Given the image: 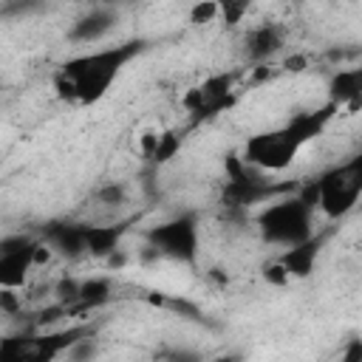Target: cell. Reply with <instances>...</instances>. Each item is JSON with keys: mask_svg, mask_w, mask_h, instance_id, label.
<instances>
[{"mask_svg": "<svg viewBox=\"0 0 362 362\" xmlns=\"http://www.w3.org/2000/svg\"><path fill=\"white\" fill-rule=\"evenodd\" d=\"M0 308H6V311H14V308H17V297H14V291L0 288Z\"/></svg>", "mask_w": 362, "mask_h": 362, "instance_id": "cb8c5ba5", "label": "cell"}, {"mask_svg": "<svg viewBox=\"0 0 362 362\" xmlns=\"http://www.w3.org/2000/svg\"><path fill=\"white\" fill-rule=\"evenodd\" d=\"M85 232H88V223H74V221H51L45 229H42V243L62 255V257H82L88 255V246H85Z\"/></svg>", "mask_w": 362, "mask_h": 362, "instance_id": "30bf717a", "label": "cell"}, {"mask_svg": "<svg viewBox=\"0 0 362 362\" xmlns=\"http://www.w3.org/2000/svg\"><path fill=\"white\" fill-rule=\"evenodd\" d=\"M308 189L314 195V206H320L328 218H345L362 195V158H351L320 173Z\"/></svg>", "mask_w": 362, "mask_h": 362, "instance_id": "277c9868", "label": "cell"}, {"mask_svg": "<svg viewBox=\"0 0 362 362\" xmlns=\"http://www.w3.org/2000/svg\"><path fill=\"white\" fill-rule=\"evenodd\" d=\"M322 243H325V238H322V235H311L308 240H303V243H297V246L286 249V252L277 257V260H280V266L286 269L288 280H305V277L314 272Z\"/></svg>", "mask_w": 362, "mask_h": 362, "instance_id": "7c38bea8", "label": "cell"}, {"mask_svg": "<svg viewBox=\"0 0 362 362\" xmlns=\"http://www.w3.org/2000/svg\"><path fill=\"white\" fill-rule=\"evenodd\" d=\"M156 359H158V362H206L195 348H178V345L158 351Z\"/></svg>", "mask_w": 362, "mask_h": 362, "instance_id": "ac0fdd59", "label": "cell"}, {"mask_svg": "<svg viewBox=\"0 0 362 362\" xmlns=\"http://www.w3.org/2000/svg\"><path fill=\"white\" fill-rule=\"evenodd\" d=\"M54 294H57V303L65 308V305H76V294H79V280L74 277H62L57 286H54Z\"/></svg>", "mask_w": 362, "mask_h": 362, "instance_id": "d6986e66", "label": "cell"}, {"mask_svg": "<svg viewBox=\"0 0 362 362\" xmlns=\"http://www.w3.org/2000/svg\"><path fill=\"white\" fill-rule=\"evenodd\" d=\"M314 195L311 189L305 187L297 198H283V201H274L269 204L260 215H257V229H260V238L266 243H274V246H297L303 240H308L314 235L311 229V221H314Z\"/></svg>", "mask_w": 362, "mask_h": 362, "instance_id": "3957f363", "label": "cell"}, {"mask_svg": "<svg viewBox=\"0 0 362 362\" xmlns=\"http://www.w3.org/2000/svg\"><path fill=\"white\" fill-rule=\"evenodd\" d=\"M243 11H246V6H243V3H238V6H232V3H226V6H221V17H223L226 23H238Z\"/></svg>", "mask_w": 362, "mask_h": 362, "instance_id": "603a6c76", "label": "cell"}, {"mask_svg": "<svg viewBox=\"0 0 362 362\" xmlns=\"http://www.w3.org/2000/svg\"><path fill=\"white\" fill-rule=\"evenodd\" d=\"M178 147H181V136H178L175 130L158 133L156 147H153V153H150V161H153V164H167V161L178 153Z\"/></svg>", "mask_w": 362, "mask_h": 362, "instance_id": "2e32d148", "label": "cell"}, {"mask_svg": "<svg viewBox=\"0 0 362 362\" xmlns=\"http://www.w3.org/2000/svg\"><path fill=\"white\" fill-rule=\"evenodd\" d=\"M144 51V40H127L107 48H93L65 59L54 71V90L62 102L71 105H93L99 102L110 85L119 79L122 68Z\"/></svg>", "mask_w": 362, "mask_h": 362, "instance_id": "6da1fadb", "label": "cell"}, {"mask_svg": "<svg viewBox=\"0 0 362 362\" xmlns=\"http://www.w3.org/2000/svg\"><path fill=\"white\" fill-rule=\"evenodd\" d=\"M122 235H124V223H116V226H93V223H88V232H85L88 255L113 257V252H119Z\"/></svg>", "mask_w": 362, "mask_h": 362, "instance_id": "5bb4252c", "label": "cell"}, {"mask_svg": "<svg viewBox=\"0 0 362 362\" xmlns=\"http://www.w3.org/2000/svg\"><path fill=\"white\" fill-rule=\"evenodd\" d=\"M93 334L90 325H74L62 331H23L0 339V362H57L76 339Z\"/></svg>", "mask_w": 362, "mask_h": 362, "instance_id": "5b68a950", "label": "cell"}, {"mask_svg": "<svg viewBox=\"0 0 362 362\" xmlns=\"http://www.w3.org/2000/svg\"><path fill=\"white\" fill-rule=\"evenodd\" d=\"M144 240H147V249H153L158 257H167L175 263H195L201 252L198 221L189 212L150 226L144 232Z\"/></svg>", "mask_w": 362, "mask_h": 362, "instance_id": "8992f818", "label": "cell"}, {"mask_svg": "<svg viewBox=\"0 0 362 362\" xmlns=\"http://www.w3.org/2000/svg\"><path fill=\"white\" fill-rule=\"evenodd\" d=\"M65 354H68V359H71V362H93V359H96V354H99V342L93 339V334H88V337L76 339Z\"/></svg>", "mask_w": 362, "mask_h": 362, "instance_id": "e0dca14e", "label": "cell"}, {"mask_svg": "<svg viewBox=\"0 0 362 362\" xmlns=\"http://www.w3.org/2000/svg\"><path fill=\"white\" fill-rule=\"evenodd\" d=\"M218 14H221V3L204 0V3H195L189 8V23H212Z\"/></svg>", "mask_w": 362, "mask_h": 362, "instance_id": "44dd1931", "label": "cell"}, {"mask_svg": "<svg viewBox=\"0 0 362 362\" xmlns=\"http://www.w3.org/2000/svg\"><path fill=\"white\" fill-rule=\"evenodd\" d=\"M286 45V31L277 25V23H260V25H252L243 37V54L246 59L252 62H266L272 59L280 48Z\"/></svg>", "mask_w": 362, "mask_h": 362, "instance_id": "8fae6325", "label": "cell"}, {"mask_svg": "<svg viewBox=\"0 0 362 362\" xmlns=\"http://www.w3.org/2000/svg\"><path fill=\"white\" fill-rule=\"evenodd\" d=\"M232 82H235L232 74H215V76H209L204 85H198V88L189 90V96L184 99L187 110L195 119H201V116H215L218 110L229 107L232 105Z\"/></svg>", "mask_w": 362, "mask_h": 362, "instance_id": "ba28073f", "label": "cell"}, {"mask_svg": "<svg viewBox=\"0 0 362 362\" xmlns=\"http://www.w3.org/2000/svg\"><path fill=\"white\" fill-rule=\"evenodd\" d=\"M116 23H119V11L113 6H93L74 20V25L68 28V40L76 45H93L105 40L116 28Z\"/></svg>", "mask_w": 362, "mask_h": 362, "instance_id": "9c48e42d", "label": "cell"}, {"mask_svg": "<svg viewBox=\"0 0 362 362\" xmlns=\"http://www.w3.org/2000/svg\"><path fill=\"white\" fill-rule=\"evenodd\" d=\"M334 113H337V107L328 102L320 110H308V113L291 116L286 124H280L274 130H263L257 136H249V141L243 144V156H240L243 164L266 170V173H280V170L291 167L297 153L317 133H322V127L331 122Z\"/></svg>", "mask_w": 362, "mask_h": 362, "instance_id": "7a4b0ae2", "label": "cell"}, {"mask_svg": "<svg viewBox=\"0 0 362 362\" xmlns=\"http://www.w3.org/2000/svg\"><path fill=\"white\" fill-rule=\"evenodd\" d=\"M212 362H240V356H238V354H229V356H218V359H212Z\"/></svg>", "mask_w": 362, "mask_h": 362, "instance_id": "d4e9b609", "label": "cell"}, {"mask_svg": "<svg viewBox=\"0 0 362 362\" xmlns=\"http://www.w3.org/2000/svg\"><path fill=\"white\" fill-rule=\"evenodd\" d=\"M328 96H331V105L339 110V107H356L359 105V96H362V71L359 68H348V71H337L331 76V85H328Z\"/></svg>", "mask_w": 362, "mask_h": 362, "instance_id": "4fadbf2b", "label": "cell"}, {"mask_svg": "<svg viewBox=\"0 0 362 362\" xmlns=\"http://www.w3.org/2000/svg\"><path fill=\"white\" fill-rule=\"evenodd\" d=\"M110 297H113L110 277H88V280H79L76 305H82V308H99V305L110 303Z\"/></svg>", "mask_w": 362, "mask_h": 362, "instance_id": "9a60e30c", "label": "cell"}, {"mask_svg": "<svg viewBox=\"0 0 362 362\" xmlns=\"http://www.w3.org/2000/svg\"><path fill=\"white\" fill-rule=\"evenodd\" d=\"M40 240L31 235H8L0 238V288H20L34 269V252Z\"/></svg>", "mask_w": 362, "mask_h": 362, "instance_id": "52a82bcc", "label": "cell"}, {"mask_svg": "<svg viewBox=\"0 0 362 362\" xmlns=\"http://www.w3.org/2000/svg\"><path fill=\"white\" fill-rule=\"evenodd\" d=\"M96 198H99L102 204L119 206V204H124V198H127V187H124L122 181H110V184H105V187L96 192Z\"/></svg>", "mask_w": 362, "mask_h": 362, "instance_id": "ffe728a7", "label": "cell"}, {"mask_svg": "<svg viewBox=\"0 0 362 362\" xmlns=\"http://www.w3.org/2000/svg\"><path fill=\"white\" fill-rule=\"evenodd\" d=\"M263 280L272 283V286H286V283H288V274H286V269L280 266V260H272V263L263 266Z\"/></svg>", "mask_w": 362, "mask_h": 362, "instance_id": "7402d4cb", "label": "cell"}]
</instances>
